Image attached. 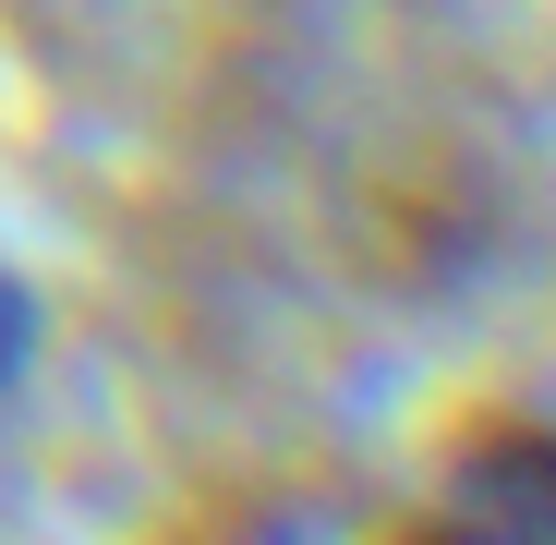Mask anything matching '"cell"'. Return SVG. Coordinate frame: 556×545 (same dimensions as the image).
<instances>
[{
	"mask_svg": "<svg viewBox=\"0 0 556 545\" xmlns=\"http://www.w3.org/2000/svg\"><path fill=\"white\" fill-rule=\"evenodd\" d=\"M376 545H556V412H472Z\"/></svg>",
	"mask_w": 556,
	"mask_h": 545,
	"instance_id": "6da1fadb",
	"label": "cell"
}]
</instances>
